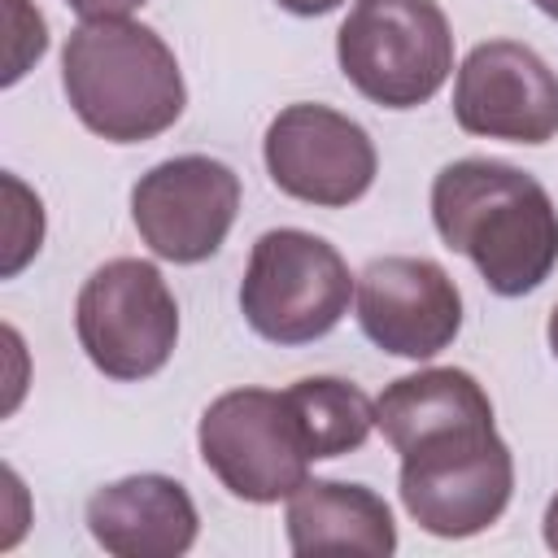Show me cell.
<instances>
[{
	"label": "cell",
	"instance_id": "cell-1",
	"mask_svg": "<svg viewBox=\"0 0 558 558\" xmlns=\"http://www.w3.org/2000/svg\"><path fill=\"white\" fill-rule=\"evenodd\" d=\"M375 427L401 453V506L423 532L462 541L510 506L514 458L471 371L427 366L392 379L375 401Z\"/></svg>",
	"mask_w": 558,
	"mask_h": 558
},
{
	"label": "cell",
	"instance_id": "cell-2",
	"mask_svg": "<svg viewBox=\"0 0 558 558\" xmlns=\"http://www.w3.org/2000/svg\"><path fill=\"white\" fill-rule=\"evenodd\" d=\"M432 222L497 296H523L558 266V209L519 166L493 157L449 161L432 179Z\"/></svg>",
	"mask_w": 558,
	"mask_h": 558
},
{
	"label": "cell",
	"instance_id": "cell-3",
	"mask_svg": "<svg viewBox=\"0 0 558 558\" xmlns=\"http://www.w3.org/2000/svg\"><path fill=\"white\" fill-rule=\"evenodd\" d=\"M61 87L78 122L109 144L157 140L187 105L170 44L131 17H83L61 52Z\"/></svg>",
	"mask_w": 558,
	"mask_h": 558
},
{
	"label": "cell",
	"instance_id": "cell-4",
	"mask_svg": "<svg viewBox=\"0 0 558 558\" xmlns=\"http://www.w3.org/2000/svg\"><path fill=\"white\" fill-rule=\"evenodd\" d=\"M336 61L366 100L418 109L453 70V31L436 0H353L336 31Z\"/></svg>",
	"mask_w": 558,
	"mask_h": 558
},
{
	"label": "cell",
	"instance_id": "cell-5",
	"mask_svg": "<svg viewBox=\"0 0 558 558\" xmlns=\"http://www.w3.org/2000/svg\"><path fill=\"white\" fill-rule=\"evenodd\" d=\"M353 288L357 283L336 244L301 227H275L257 235L248 253L240 279V310L262 340L310 344L349 314Z\"/></svg>",
	"mask_w": 558,
	"mask_h": 558
},
{
	"label": "cell",
	"instance_id": "cell-6",
	"mask_svg": "<svg viewBox=\"0 0 558 558\" xmlns=\"http://www.w3.org/2000/svg\"><path fill=\"white\" fill-rule=\"evenodd\" d=\"M74 331L100 375L122 384L148 379L174 353L179 301L153 262L113 257L78 288Z\"/></svg>",
	"mask_w": 558,
	"mask_h": 558
},
{
	"label": "cell",
	"instance_id": "cell-7",
	"mask_svg": "<svg viewBox=\"0 0 558 558\" xmlns=\"http://www.w3.org/2000/svg\"><path fill=\"white\" fill-rule=\"evenodd\" d=\"M196 445L218 484L253 506L292 497L310 480V449L288 405V392L231 388L201 414Z\"/></svg>",
	"mask_w": 558,
	"mask_h": 558
},
{
	"label": "cell",
	"instance_id": "cell-8",
	"mask_svg": "<svg viewBox=\"0 0 558 558\" xmlns=\"http://www.w3.org/2000/svg\"><path fill=\"white\" fill-rule=\"evenodd\" d=\"M240 214V174L218 157H170L140 174L131 187V218L144 244L174 262L196 266L214 257Z\"/></svg>",
	"mask_w": 558,
	"mask_h": 558
},
{
	"label": "cell",
	"instance_id": "cell-9",
	"mask_svg": "<svg viewBox=\"0 0 558 558\" xmlns=\"http://www.w3.org/2000/svg\"><path fill=\"white\" fill-rule=\"evenodd\" d=\"M266 170L279 192L305 205L344 209L375 183L379 157L371 135L327 105H288L266 126Z\"/></svg>",
	"mask_w": 558,
	"mask_h": 558
},
{
	"label": "cell",
	"instance_id": "cell-10",
	"mask_svg": "<svg viewBox=\"0 0 558 558\" xmlns=\"http://www.w3.org/2000/svg\"><path fill=\"white\" fill-rule=\"evenodd\" d=\"M453 118L466 135L549 144L558 135V74L527 44H475L453 78Z\"/></svg>",
	"mask_w": 558,
	"mask_h": 558
},
{
	"label": "cell",
	"instance_id": "cell-11",
	"mask_svg": "<svg viewBox=\"0 0 558 558\" xmlns=\"http://www.w3.org/2000/svg\"><path fill=\"white\" fill-rule=\"evenodd\" d=\"M357 323L392 357H436L462 327V296L432 257H375L357 275Z\"/></svg>",
	"mask_w": 558,
	"mask_h": 558
},
{
	"label": "cell",
	"instance_id": "cell-12",
	"mask_svg": "<svg viewBox=\"0 0 558 558\" xmlns=\"http://www.w3.org/2000/svg\"><path fill=\"white\" fill-rule=\"evenodd\" d=\"M196 506L170 475H126L87 497V532L118 558H179L196 541Z\"/></svg>",
	"mask_w": 558,
	"mask_h": 558
},
{
	"label": "cell",
	"instance_id": "cell-13",
	"mask_svg": "<svg viewBox=\"0 0 558 558\" xmlns=\"http://www.w3.org/2000/svg\"><path fill=\"white\" fill-rule=\"evenodd\" d=\"M292 554H366L388 558L397 549V523L388 501L366 484L305 480L288 497Z\"/></svg>",
	"mask_w": 558,
	"mask_h": 558
},
{
	"label": "cell",
	"instance_id": "cell-14",
	"mask_svg": "<svg viewBox=\"0 0 558 558\" xmlns=\"http://www.w3.org/2000/svg\"><path fill=\"white\" fill-rule=\"evenodd\" d=\"M288 405L296 414V427L305 436L310 458H340L366 445L375 427V401L336 375H310L288 388Z\"/></svg>",
	"mask_w": 558,
	"mask_h": 558
},
{
	"label": "cell",
	"instance_id": "cell-15",
	"mask_svg": "<svg viewBox=\"0 0 558 558\" xmlns=\"http://www.w3.org/2000/svg\"><path fill=\"white\" fill-rule=\"evenodd\" d=\"M4 187L17 196V214H13V231H9V257H4V275H17L26 266L31 253H39V240H44V209H39V196H31L13 174L4 179Z\"/></svg>",
	"mask_w": 558,
	"mask_h": 558
},
{
	"label": "cell",
	"instance_id": "cell-16",
	"mask_svg": "<svg viewBox=\"0 0 558 558\" xmlns=\"http://www.w3.org/2000/svg\"><path fill=\"white\" fill-rule=\"evenodd\" d=\"M65 4L74 13H83V17H126L148 0H65Z\"/></svg>",
	"mask_w": 558,
	"mask_h": 558
},
{
	"label": "cell",
	"instance_id": "cell-17",
	"mask_svg": "<svg viewBox=\"0 0 558 558\" xmlns=\"http://www.w3.org/2000/svg\"><path fill=\"white\" fill-rule=\"evenodd\" d=\"M288 13H296V17H318V13H331V9H340L344 0H279Z\"/></svg>",
	"mask_w": 558,
	"mask_h": 558
},
{
	"label": "cell",
	"instance_id": "cell-18",
	"mask_svg": "<svg viewBox=\"0 0 558 558\" xmlns=\"http://www.w3.org/2000/svg\"><path fill=\"white\" fill-rule=\"evenodd\" d=\"M545 545L558 554V493H554L549 506H545Z\"/></svg>",
	"mask_w": 558,
	"mask_h": 558
},
{
	"label": "cell",
	"instance_id": "cell-19",
	"mask_svg": "<svg viewBox=\"0 0 558 558\" xmlns=\"http://www.w3.org/2000/svg\"><path fill=\"white\" fill-rule=\"evenodd\" d=\"M545 336H549V353L558 357V305H554V314H549V331H545Z\"/></svg>",
	"mask_w": 558,
	"mask_h": 558
},
{
	"label": "cell",
	"instance_id": "cell-20",
	"mask_svg": "<svg viewBox=\"0 0 558 558\" xmlns=\"http://www.w3.org/2000/svg\"><path fill=\"white\" fill-rule=\"evenodd\" d=\"M541 13H549V17H558V0H532Z\"/></svg>",
	"mask_w": 558,
	"mask_h": 558
}]
</instances>
